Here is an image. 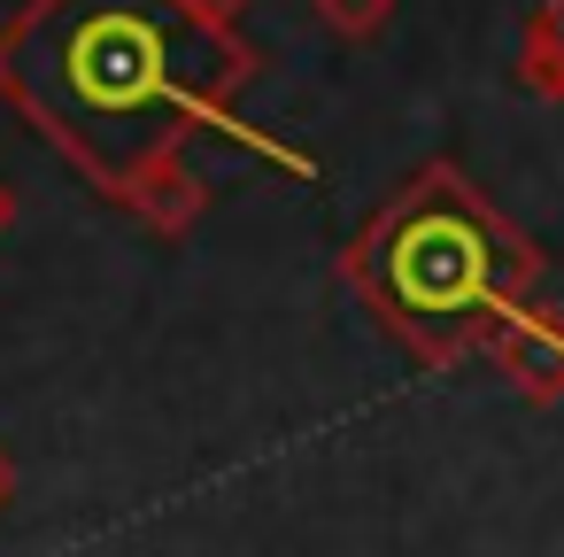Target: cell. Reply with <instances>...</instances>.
Masks as SVG:
<instances>
[{"instance_id": "7a4b0ae2", "label": "cell", "mask_w": 564, "mask_h": 557, "mask_svg": "<svg viewBox=\"0 0 564 557\" xmlns=\"http://www.w3.org/2000/svg\"><path fill=\"white\" fill-rule=\"evenodd\" d=\"M525 279V240L456 171H425L356 248V287L379 302V318L433 349H448L464 325L510 318Z\"/></svg>"}, {"instance_id": "6da1fadb", "label": "cell", "mask_w": 564, "mask_h": 557, "mask_svg": "<svg viewBox=\"0 0 564 557\" xmlns=\"http://www.w3.org/2000/svg\"><path fill=\"white\" fill-rule=\"evenodd\" d=\"M248 71V47L202 0H24L0 32V94L109 194L186 132H240L232 86Z\"/></svg>"}]
</instances>
